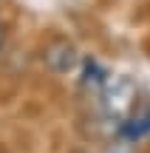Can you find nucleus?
<instances>
[{
  "mask_svg": "<svg viewBox=\"0 0 150 153\" xmlns=\"http://www.w3.org/2000/svg\"><path fill=\"white\" fill-rule=\"evenodd\" d=\"M105 108L113 119H125L133 111V99H136V88L128 76H113L105 79Z\"/></svg>",
  "mask_w": 150,
  "mask_h": 153,
  "instance_id": "f257e3e1",
  "label": "nucleus"
},
{
  "mask_svg": "<svg viewBox=\"0 0 150 153\" xmlns=\"http://www.w3.org/2000/svg\"><path fill=\"white\" fill-rule=\"evenodd\" d=\"M108 153H133V148H130L128 142H116V145L108 148Z\"/></svg>",
  "mask_w": 150,
  "mask_h": 153,
  "instance_id": "7ed1b4c3",
  "label": "nucleus"
},
{
  "mask_svg": "<svg viewBox=\"0 0 150 153\" xmlns=\"http://www.w3.org/2000/svg\"><path fill=\"white\" fill-rule=\"evenodd\" d=\"M0 45H3V26H0Z\"/></svg>",
  "mask_w": 150,
  "mask_h": 153,
  "instance_id": "20e7f679",
  "label": "nucleus"
},
{
  "mask_svg": "<svg viewBox=\"0 0 150 153\" xmlns=\"http://www.w3.org/2000/svg\"><path fill=\"white\" fill-rule=\"evenodd\" d=\"M77 48L71 43H54L48 51H45V62L54 74H68L74 65H77Z\"/></svg>",
  "mask_w": 150,
  "mask_h": 153,
  "instance_id": "f03ea898",
  "label": "nucleus"
}]
</instances>
